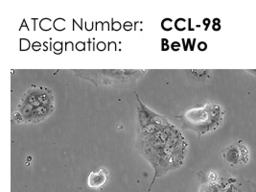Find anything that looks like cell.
<instances>
[{
    "label": "cell",
    "instance_id": "cell-7",
    "mask_svg": "<svg viewBox=\"0 0 256 192\" xmlns=\"http://www.w3.org/2000/svg\"><path fill=\"white\" fill-rule=\"evenodd\" d=\"M106 182H108V171L105 168H101L90 174L88 178V186L90 188L98 190V188H102Z\"/></svg>",
    "mask_w": 256,
    "mask_h": 192
},
{
    "label": "cell",
    "instance_id": "cell-4",
    "mask_svg": "<svg viewBox=\"0 0 256 192\" xmlns=\"http://www.w3.org/2000/svg\"><path fill=\"white\" fill-rule=\"evenodd\" d=\"M78 77L98 84H125L136 83L145 74V70H74Z\"/></svg>",
    "mask_w": 256,
    "mask_h": 192
},
{
    "label": "cell",
    "instance_id": "cell-1",
    "mask_svg": "<svg viewBox=\"0 0 256 192\" xmlns=\"http://www.w3.org/2000/svg\"><path fill=\"white\" fill-rule=\"evenodd\" d=\"M140 106L138 149L154 169L150 190L158 177L182 164L187 144L180 132L164 116L147 108L136 94Z\"/></svg>",
    "mask_w": 256,
    "mask_h": 192
},
{
    "label": "cell",
    "instance_id": "cell-3",
    "mask_svg": "<svg viewBox=\"0 0 256 192\" xmlns=\"http://www.w3.org/2000/svg\"><path fill=\"white\" fill-rule=\"evenodd\" d=\"M224 112L217 104L208 103L200 108L188 110L178 116L184 128L204 134L216 130L222 120Z\"/></svg>",
    "mask_w": 256,
    "mask_h": 192
},
{
    "label": "cell",
    "instance_id": "cell-5",
    "mask_svg": "<svg viewBox=\"0 0 256 192\" xmlns=\"http://www.w3.org/2000/svg\"><path fill=\"white\" fill-rule=\"evenodd\" d=\"M200 192H256V184L242 177L212 179L202 186Z\"/></svg>",
    "mask_w": 256,
    "mask_h": 192
},
{
    "label": "cell",
    "instance_id": "cell-6",
    "mask_svg": "<svg viewBox=\"0 0 256 192\" xmlns=\"http://www.w3.org/2000/svg\"><path fill=\"white\" fill-rule=\"evenodd\" d=\"M224 156L226 160L233 164H239L240 162H246L248 160V151L243 145H232L224 149Z\"/></svg>",
    "mask_w": 256,
    "mask_h": 192
},
{
    "label": "cell",
    "instance_id": "cell-2",
    "mask_svg": "<svg viewBox=\"0 0 256 192\" xmlns=\"http://www.w3.org/2000/svg\"><path fill=\"white\" fill-rule=\"evenodd\" d=\"M54 94L46 86H31L24 92L14 112L12 120L20 124H36L54 112Z\"/></svg>",
    "mask_w": 256,
    "mask_h": 192
}]
</instances>
